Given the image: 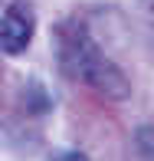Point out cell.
<instances>
[{
	"instance_id": "7a4b0ae2",
	"label": "cell",
	"mask_w": 154,
	"mask_h": 161,
	"mask_svg": "<svg viewBox=\"0 0 154 161\" xmlns=\"http://www.w3.org/2000/svg\"><path fill=\"white\" fill-rule=\"evenodd\" d=\"M33 40V17L26 7H10L0 17V49L10 56L23 53Z\"/></svg>"
},
{
	"instance_id": "277c9868",
	"label": "cell",
	"mask_w": 154,
	"mask_h": 161,
	"mask_svg": "<svg viewBox=\"0 0 154 161\" xmlns=\"http://www.w3.org/2000/svg\"><path fill=\"white\" fill-rule=\"evenodd\" d=\"M144 13H148V20L154 23V0H144Z\"/></svg>"
},
{
	"instance_id": "3957f363",
	"label": "cell",
	"mask_w": 154,
	"mask_h": 161,
	"mask_svg": "<svg viewBox=\"0 0 154 161\" xmlns=\"http://www.w3.org/2000/svg\"><path fill=\"white\" fill-rule=\"evenodd\" d=\"M138 148H141V155L148 161H154V125L138 128Z\"/></svg>"
},
{
	"instance_id": "6da1fadb",
	"label": "cell",
	"mask_w": 154,
	"mask_h": 161,
	"mask_svg": "<svg viewBox=\"0 0 154 161\" xmlns=\"http://www.w3.org/2000/svg\"><path fill=\"white\" fill-rule=\"evenodd\" d=\"M59 59L66 66V72L79 76L82 82H89L92 89H98L102 96H108V99H128V92H131L128 76H125L118 66L102 53L98 43H95L79 23L66 30Z\"/></svg>"
},
{
	"instance_id": "5b68a950",
	"label": "cell",
	"mask_w": 154,
	"mask_h": 161,
	"mask_svg": "<svg viewBox=\"0 0 154 161\" xmlns=\"http://www.w3.org/2000/svg\"><path fill=\"white\" fill-rule=\"evenodd\" d=\"M59 161H85V158H82V155H79V151H72V155H62Z\"/></svg>"
}]
</instances>
